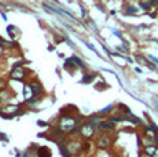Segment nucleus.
Segmentation results:
<instances>
[{"label": "nucleus", "instance_id": "10", "mask_svg": "<svg viewBox=\"0 0 158 157\" xmlns=\"http://www.w3.org/2000/svg\"><path fill=\"white\" fill-rule=\"evenodd\" d=\"M99 123V117L98 116H92L89 119V124H92V125H95V124H98Z\"/></svg>", "mask_w": 158, "mask_h": 157}, {"label": "nucleus", "instance_id": "5", "mask_svg": "<svg viewBox=\"0 0 158 157\" xmlns=\"http://www.w3.org/2000/svg\"><path fill=\"white\" fill-rule=\"evenodd\" d=\"M30 88H32V92L35 95H39L41 92V87L39 86V84H35V83H32L30 84Z\"/></svg>", "mask_w": 158, "mask_h": 157}, {"label": "nucleus", "instance_id": "2", "mask_svg": "<svg viewBox=\"0 0 158 157\" xmlns=\"http://www.w3.org/2000/svg\"><path fill=\"white\" fill-rule=\"evenodd\" d=\"M23 76H25V74H23L22 68H15L13 70V73H11V77L15 78V80H22Z\"/></svg>", "mask_w": 158, "mask_h": 157}, {"label": "nucleus", "instance_id": "16", "mask_svg": "<svg viewBox=\"0 0 158 157\" xmlns=\"http://www.w3.org/2000/svg\"><path fill=\"white\" fill-rule=\"evenodd\" d=\"M140 157H151V156H150V155H147V153H144V155H142Z\"/></svg>", "mask_w": 158, "mask_h": 157}, {"label": "nucleus", "instance_id": "3", "mask_svg": "<svg viewBox=\"0 0 158 157\" xmlns=\"http://www.w3.org/2000/svg\"><path fill=\"white\" fill-rule=\"evenodd\" d=\"M37 156L39 157H51V152L47 149V147H40L39 149V152H37Z\"/></svg>", "mask_w": 158, "mask_h": 157}, {"label": "nucleus", "instance_id": "9", "mask_svg": "<svg viewBox=\"0 0 158 157\" xmlns=\"http://www.w3.org/2000/svg\"><path fill=\"white\" fill-rule=\"evenodd\" d=\"M70 59H72V61L74 62V63H77V65L80 66V68H84V63H83V61H81V59H78L77 57H72Z\"/></svg>", "mask_w": 158, "mask_h": 157}, {"label": "nucleus", "instance_id": "13", "mask_svg": "<svg viewBox=\"0 0 158 157\" xmlns=\"http://www.w3.org/2000/svg\"><path fill=\"white\" fill-rule=\"evenodd\" d=\"M140 7L144 8V10H147V8L150 7V4H147V3H140Z\"/></svg>", "mask_w": 158, "mask_h": 157}, {"label": "nucleus", "instance_id": "4", "mask_svg": "<svg viewBox=\"0 0 158 157\" xmlns=\"http://www.w3.org/2000/svg\"><path fill=\"white\" fill-rule=\"evenodd\" d=\"M99 129H113L114 128V123H101L98 127Z\"/></svg>", "mask_w": 158, "mask_h": 157}, {"label": "nucleus", "instance_id": "12", "mask_svg": "<svg viewBox=\"0 0 158 157\" xmlns=\"http://www.w3.org/2000/svg\"><path fill=\"white\" fill-rule=\"evenodd\" d=\"M110 110H111V105H109V106H107V108H105V109H103L101 113H102V114H106V113H109Z\"/></svg>", "mask_w": 158, "mask_h": 157}, {"label": "nucleus", "instance_id": "17", "mask_svg": "<svg viewBox=\"0 0 158 157\" xmlns=\"http://www.w3.org/2000/svg\"><path fill=\"white\" fill-rule=\"evenodd\" d=\"M154 106H156L157 109H158V101H154Z\"/></svg>", "mask_w": 158, "mask_h": 157}, {"label": "nucleus", "instance_id": "14", "mask_svg": "<svg viewBox=\"0 0 158 157\" xmlns=\"http://www.w3.org/2000/svg\"><path fill=\"white\" fill-rule=\"evenodd\" d=\"M156 4H158V0H151L150 2V6H156Z\"/></svg>", "mask_w": 158, "mask_h": 157}, {"label": "nucleus", "instance_id": "6", "mask_svg": "<svg viewBox=\"0 0 158 157\" xmlns=\"http://www.w3.org/2000/svg\"><path fill=\"white\" fill-rule=\"evenodd\" d=\"M95 78V76L94 74H87V76L83 77V80H81V83H91V81Z\"/></svg>", "mask_w": 158, "mask_h": 157}, {"label": "nucleus", "instance_id": "7", "mask_svg": "<svg viewBox=\"0 0 158 157\" xmlns=\"http://www.w3.org/2000/svg\"><path fill=\"white\" fill-rule=\"evenodd\" d=\"M98 145H99L101 147H106V146H107V145H109V139H107V137L102 138V139L98 142Z\"/></svg>", "mask_w": 158, "mask_h": 157}, {"label": "nucleus", "instance_id": "15", "mask_svg": "<svg viewBox=\"0 0 158 157\" xmlns=\"http://www.w3.org/2000/svg\"><path fill=\"white\" fill-rule=\"evenodd\" d=\"M150 58H151V61H154V62L158 63V59H157V58H154V57H150Z\"/></svg>", "mask_w": 158, "mask_h": 157}, {"label": "nucleus", "instance_id": "11", "mask_svg": "<svg viewBox=\"0 0 158 157\" xmlns=\"http://www.w3.org/2000/svg\"><path fill=\"white\" fill-rule=\"evenodd\" d=\"M136 13H138V10H136L135 7H132V6L127 7V13L125 14H136Z\"/></svg>", "mask_w": 158, "mask_h": 157}, {"label": "nucleus", "instance_id": "1", "mask_svg": "<svg viewBox=\"0 0 158 157\" xmlns=\"http://www.w3.org/2000/svg\"><path fill=\"white\" fill-rule=\"evenodd\" d=\"M81 134L84 135V137H92V134H94V125L92 124H85V125H83L81 127Z\"/></svg>", "mask_w": 158, "mask_h": 157}, {"label": "nucleus", "instance_id": "8", "mask_svg": "<svg viewBox=\"0 0 158 157\" xmlns=\"http://www.w3.org/2000/svg\"><path fill=\"white\" fill-rule=\"evenodd\" d=\"M59 147H60V153H62V156H63V157H70V153L68 152V149H66L65 146L59 145Z\"/></svg>", "mask_w": 158, "mask_h": 157}]
</instances>
